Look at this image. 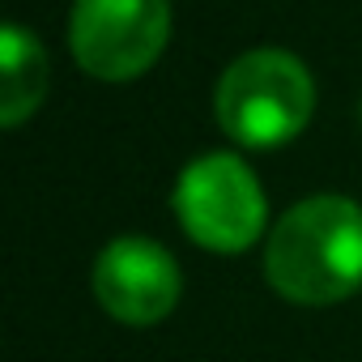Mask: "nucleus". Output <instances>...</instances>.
I'll return each instance as SVG.
<instances>
[{
	"label": "nucleus",
	"instance_id": "obj_1",
	"mask_svg": "<svg viewBox=\"0 0 362 362\" xmlns=\"http://www.w3.org/2000/svg\"><path fill=\"white\" fill-rule=\"evenodd\" d=\"M269 286L303 307H328L362 286V205L311 197L286 209L264 247Z\"/></svg>",
	"mask_w": 362,
	"mask_h": 362
},
{
	"label": "nucleus",
	"instance_id": "obj_2",
	"mask_svg": "<svg viewBox=\"0 0 362 362\" xmlns=\"http://www.w3.org/2000/svg\"><path fill=\"white\" fill-rule=\"evenodd\" d=\"M214 107L226 136L247 149H273L311 124L315 81L298 56L281 47H256L222 73Z\"/></svg>",
	"mask_w": 362,
	"mask_h": 362
},
{
	"label": "nucleus",
	"instance_id": "obj_3",
	"mask_svg": "<svg viewBox=\"0 0 362 362\" xmlns=\"http://www.w3.org/2000/svg\"><path fill=\"white\" fill-rule=\"evenodd\" d=\"M175 218L192 243L209 252H247L264 235V192L243 158L235 153H205L184 166L170 192Z\"/></svg>",
	"mask_w": 362,
	"mask_h": 362
},
{
	"label": "nucleus",
	"instance_id": "obj_4",
	"mask_svg": "<svg viewBox=\"0 0 362 362\" xmlns=\"http://www.w3.org/2000/svg\"><path fill=\"white\" fill-rule=\"evenodd\" d=\"M170 39V0H73L69 47L98 81H132Z\"/></svg>",
	"mask_w": 362,
	"mask_h": 362
},
{
	"label": "nucleus",
	"instance_id": "obj_5",
	"mask_svg": "<svg viewBox=\"0 0 362 362\" xmlns=\"http://www.w3.org/2000/svg\"><path fill=\"white\" fill-rule=\"evenodd\" d=\"M179 286L175 256L145 235H119L94 260V298L119 324L145 328L166 320L179 303Z\"/></svg>",
	"mask_w": 362,
	"mask_h": 362
},
{
	"label": "nucleus",
	"instance_id": "obj_6",
	"mask_svg": "<svg viewBox=\"0 0 362 362\" xmlns=\"http://www.w3.org/2000/svg\"><path fill=\"white\" fill-rule=\"evenodd\" d=\"M0 69H5V86H0V124L18 128L39 111V103L47 94L43 43L30 30H22L18 22H9L5 35H0Z\"/></svg>",
	"mask_w": 362,
	"mask_h": 362
}]
</instances>
